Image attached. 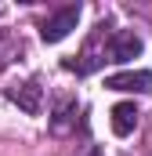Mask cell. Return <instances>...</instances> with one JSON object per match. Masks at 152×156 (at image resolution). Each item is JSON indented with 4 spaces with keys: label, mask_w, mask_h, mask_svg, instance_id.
Wrapping results in <instances>:
<instances>
[{
    "label": "cell",
    "mask_w": 152,
    "mask_h": 156,
    "mask_svg": "<svg viewBox=\"0 0 152 156\" xmlns=\"http://www.w3.org/2000/svg\"><path fill=\"white\" fill-rule=\"evenodd\" d=\"M76 22H80V7H62L58 15H51L40 26V37L47 40V44H58V40H65L76 29Z\"/></svg>",
    "instance_id": "obj_1"
},
{
    "label": "cell",
    "mask_w": 152,
    "mask_h": 156,
    "mask_svg": "<svg viewBox=\"0 0 152 156\" xmlns=\"http://www.w3.org/2000/svg\"><path fill=\"white\" fill-rule=\"evenodd\" d=\"M105 87H109V91H138V94H145V91H152V73L149 69H138V73H112V76L105 80Z\"/></svg>",
    "instance_id": "obj_2"
},
{
    "label": "cell",
    "mask_w": 152,
    "mask_h": 156,
    "mask_svg": "<svg viewBox=\"0 0 152 156\" xmlns=\"http://www.w3.org/2000/svg\"><path fill=\"white\" fill-rule=\"evenodd\" d=\"M138 127V109H134V102H119L112 105V134H130Z\"/></svg>",
    "instance_id": "obj_4"
},
{
    "label": "cell",
    "mask_w": 152,
    "mask_h": 156,
    "mask_svg": "<svg viewBox=\"0 0 152 156\" xmlns=\"http://www.w3.org/2000/svg\"><path fill=\"white\" fill-rule=\"evenodd\" d=\"M7 94H11V98H15V102L26 109V113H36V109H40V87H36V83H26V87L7 91Z\"/></svg>",
    "instance_id": "obj_5"
},
{
    "label": "cell",
    "mask_w": 152,
    "mask_h": 156,
    "mask_svg": "<svg viewBox=\"0 0 152 156\" xmlns=\"http://www.w3.org/2000/svg\"><path fill=\"white\" fill-rule=\"evenodd\" d=\"M141 55V40L134 33H112L109 37V62H130Z\"/></svg>",
    "instance_id": "obj_3"
}]
</instances>
